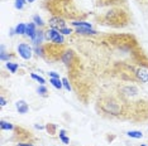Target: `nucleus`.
<instances>
[{"mask_svg":"<svg viewBox=\"0 0 148 146\" xmlns=\"http://www.w3.org/2000/svg\"><path fill=\"white\" fill-rule=\"evenodd\" d=\"M0 102H1V107H4V106L6 105V101H5V98H4V96H1V97H0Z\"/></svg>","mask_w":148,"mask_h":146,"instance_id":"obj_27","label":"nucleus"},{"mask_svg":"<svg viewBox=\"0 0 148 146\" xmlns=\"http://www.w3.org/2000/svg\"><path fill=\"white\" fill-rule=\"evenodd\" d=\"M15 107H16V110H18L19 114H27L28 110H29L28 103H27L25 101H18L15 103Z\"/></svg>","mask_w":148,"mask_h":146,"instance_id":"obj_8","label":"nucleus"},{"mask_svg":"<svg viewBox=\"0 0 148 146\" xmlns=\"http://www.w3.org/2000/svg\"><path fill=\"white\" fill-rule=\"evenodd\" d=\"M73 59H75V53L72 51H70V49H67V51L62 52L61 54V61L65 63L66 66H71L73 63Z\"/></svg>","mask_w":148,"mask_h":146,"instance_id":"obj_5","label":"nucleus"},{"mask_svg":"<svg viewBox=\"0 0 148 146\" xmlns=\"http://www.w3.org/2000/svg\"><path fill=\"white\" fill-rule=\"evenodd\" d=\"M37 92H38V93L41 95V96H45V97L47 96V93H48V91H47V88H46V87H45V86H43V84H41V86H39V87H38V89H37Z\"/></svg>","mask_w":148,"mask_h":146,"instance_id":"obj_20","label":"nucleus"},{"mask_svg":"<svg viewBox=\"0 0 148 146\" xmlns=\"http://www.w3.org/2000/svg\"><path fill=\"white\" fill-rule=\"evenodd\" d=\"M49 83H52V86L57 89H61L63 87V83L62 81H60V78H51L49 79Z\"/></svg>","mask_w":148,"mask_h":146,"instance_id":"obj_11","label":"nucleus"},{"mask_svg":"<svg viewBox=\"0 0 148 146\" xmlns=\"http://www.w3.org/2000/svg\"><path fill=\"white\" fill-rule=\"evenodd\" d=\"M43 39H45V32L38 30V32H37L36 38L33 39V43H34L36 45H41V43L43 42Z\"/></svg>","mask_w":148,"mask_h":146,"instance_id":"obj_9","label":"nucleus"},{"mask_svg":"<svg viewBox=\"0 0 148 146\" xmlns=\"http://www.w3.org/2000/svg\"><path fill=\"white\" fill-rule=\"evenodd\" d=\"M72 25L77 26V28H91V23H86V22H73Z\"/></svg>","mask_w":148,"mask_h":146,"instance_id":"obj_13","label":"nucleus"},{"mask_svg":"<svg viewBox=\"0 0 148 146\" xmlns=\"http://www.w3.org/2000/svg\"><path fill=\"white\" fill-rule=\"evenodd\" d=\"M18 53L19 55L25 59V61H28V59L32 58V53H33V49L29 44H27V43H21V44L18 45Z\"/></svg>","mask_w":148,"mask_h":146,"instance_id":"obj_3","label":"nucleus"},{"mask_svg":"<svg viewBox=\"0 0 148 146\" xmlns=\"http://www.w3.org/2000/svg\"><path fill=\"white\" fill-rule=\"evenodd\" d=\"M46 128L48 130V132H51V135H53V134H55V130H56V126L52 125V124H48L46 126Z\"/></svg>","mask_w":148,"mask_h":146,"instance_id":"obj_22","label":"nucleus"},{"mask_svg":"<svg viewBox=\"0 0 148 146\" xmlns=\"http://www.w3.org/2000/svg\"><path fill=\"white\" fill-rule=\"evenodd\" d=\"M60 33H61V34H65V35H69V34H71L72 33V30L71 29H69V28H63V29L60 30Z\"/></svg>","mask_w":148,"mask_h":146,"instance_id":"obj_25","label":"nucleus"},{"mask_svg":"<svg viewBox=\"0 0 148 146\" xmlns=\"http://www.w3.org/2000/svg\"><path fill=\"white\" fill-rule=\"evenodd\" d=\"M31 77L33 78V79H36L37 82H38V83H41V84H45L46 83V81H45V78H42L41 76H37L36 73H32L31 74Z\"/></svg>","mask_w":148,"mask_h":146,"instance_id":"obj_19","label":"nucleus"},{"mask_svg":"<svg viewBox=\"0 0 148 146\" xmlns=\"http://www.w3.org/2000/svg\"><path fill=\"white\" fill-rule=\"evenodd\" d=\"M33 20H34V24L39 25V26H43V25H45V23H43L42 18H41L39 15H34V16H33Z\"/></svg>","mask_w":148,"mask_h":146,"instance_id":"obj_21","label":"nucleus"},{"mask_svg":"<svg viewBox=\"0 0 148 146\" xmlns=\"http://www.w3.org/2000/svg\"><path fill=\"white\" fill-rule=\"evenodd\" d=\"M37 32L38 30H36V24L34 23H29L28 25H27V30H25V35L27 36H29V38L32 39H34L36 38V35H37Z\"/></svg>","mask_w":148,"mask_h":146,"instance_id":"obj_7","label":"nucleus"},{"mask_svg":"<svg viewBox=\"0 0 148 146\" xmlns=\"http://www.w3.org/2000/svg\"><path fill=\"white\" fill-rule=\"evenodd\" d=\"M76 33H79V34H82V35L96 34V32L92 30L91 28H77V29H76Z\"/></svg>","mask_w":148,"mask_h":146,"instance_id":"obj_10","label":"nucleus"},{"mask_svg":"<svg viewBox=\"0 0 148 146\" xmlns=\"http://www.w3.org/2000/svg\"><path fill=\"white\" fill-rule=\"evenodd\" d=\"M19 67V64L18 63H13V62H6V68L9 69L12 73H15L16 72V69H18Z\"/></svg>","mask_w":148,"mask_h":146,"instance_id":"obj_14","label":"nucleus"},{"mask_svg":"<svg viewBox=\"0 0 148 146\" xmlns=\"http://www.w3.org/2000/svg\"><path fill=\"white\" fill-rule=\"evenodd\" d=\"M45 39H47L48 42H52L55 43V44H58L61 45L63 43V36L62 34L60 33L58 30H56V29H47L45 32Z\"/></svg>","mask_w":148,"mask_h":146,"instance_id":"obj_1","label":"nucleus"},{"mask_svg":"<svg viewBox=\"0 0 148 146\" xmlns=\"http://www.w3.org/2000/svg\"><path fill=\"white\" fill-rule=\"evenodd\" d=\"M27 1H28V3H33V1H34V0H27Z\"/></svg>","mask_w":148,"mask_h":146,"instance_id":"obj_30","label":"nucleus"},{"mask_svg":"<svg viewBox=\"0 0 148 146\" xmlns=\"http://www.w3.org/2000/svg\"><path fill=\"white\" fill-rule=\"evenodd\" d=\"M16 146H33L32 144H18Z\"/></svg>","mask_w":148,"mask_h":146,"instance_id":"obj_28","label":"nucleus"},{"mask_svg":"<svg viewBox=\"0 0 148 146\" xmlns=\"http://www.w3.org/2000/svg\"><path fill=\"white\" fill-rule=\"evenodd\" d=\"M15 30V34H25V30H27V25L23 24V23H19L16 25V28L14 29Z\"/></svg>","mask_w":148,"mask_h":146,"instance_id":"obj_12","label":"nucleus"},{"mask_svg":"<svg viewBox=\"0 0 148 146\" xmlns=\"http://www.w3.org/2000/svg\"><path fill=\"white\" fill-rule=\"evenodd\" d=\"M103 110L106 112V114L110 115H119L120 112V105L116 101H114L113 98L108 99L103 103Z\"/></svg>","mask_w":148,"mask_h":146,"instance_id":"obj_2","label":"nucleus"},{"mask_svg":"<svg viewBox=\"0 0 148 146\" xmlns=\"http://www.w3.org/2000/svg\"><path fill=\"white\" fill-rule=\"evenodd\" d=\"M140 146H146V145H140Z\"/></svg>","mask_w":148,"mask_h":146,"instance_id":"obj_31","label":"nucleus"},{"mask_svg":"<svg viewBox=\"0 0 148 146\" xmlns=\"http://www.w3.org/2000/svg\"><path fill=\"white\" fill-rule=\"evenodd\" d=\"M48 24L52 29H56V30H58V32L61 30V29L66 28V22L61 16H52V18L49 19Z\"/></svg>","mask_w":148,"mask_h":146,"instance_id":"obj_4","label":"nucleus"},{"mask_svg":"<svg viewBox=\"0 0 148 146\" xmlns=\"http://www.w3.org/2000/svg\"><path fill=\"white\" fill-rule=\"evenodd\" d=\"M62 83H63V87H65L67 91H70V89H71V86H70L69 79H67V78H63V79H62Z\"/></svg>","mask_w":148,"mask_h":146,"instance_id":"obj_24","label":"nucleus"},{"mask_svg":"<svg viewBox=\"0 0 148 146\" xmlns=\"http://www.w3.org/2000/svg\"><path fill=\"white\" fill-rule=\"evenodd\" d=\"M60 139H61V141L63 142V144H66V145L70 144V139L66 136V131H65V130H61V131H60Z\"/></svg>","mask_w":148,"mask_h":146,"instance_id":"obj_17","label":"nucleus"},{"mask_svg":"<svg viewBox=\"0 0 148 146\" xmlns=\"http://www.w3.org/2000/svg\"><path fill=\"white\" fill-rule=\"evenodd\" d=\"M36 128H39V130H42L43 126H39V125H36Z\"/></svg>","mask_w":148,"mask_h":146,"instance_id":"obj_29","label":"nucleus"},{"mask_svg":"<svg viewBox=\"0 0 148 146\" xmlns=\"http://www.w3.org/2000/svg\"><path fill=\"white\" fill-rule=\"evenodd\" d=\"M48 74H49V77H51V78H60V76L57 74L56 72H49Z\"/></svg>","mask_w":148,"mask_h":146,"instance_id":"obj_26","label":"nucleus"},{"mask_svg":"<svg viewBox=\"0 0 148 146\" xmlns=\"http://www.w3.org/2000/svg\"><path fill=\"white\" fill-rule=\"evenodd\" d=\"M136 77L140 83H147L148 82V71L144 69V68H137Z\"/></svg>","mask_w":148,"mask_h":146,"instance_id":"obj_6","label":"nucleus"},{"mask_svg":"<svg viewBox=\"0 0 148 146\" xmlns=\"http://www.w3.org/2000/svg\"><path fill=\"white\" fill-rule=\"evenodd\" d=\"M142 8H147L148 9V0H136Z\"/></svg>","mask_w":148,"mask_h":146,"instance_id":"obj_23","label":"nucleus"},{"mask_svg":"<svg viewBox=\"0 0 148 146\" xmlns=\"http://www.w3.org/2000/svg\"><path fill=\"white\" fill-rule=\"evenodd\" d=\"M25 1H27V0H15V3H14L15 9H18V10H22V9L24 8Z\"/></svg>","mask_w":148,"mask_h":146,"instance_id":"obj_18","label":"nucleus"},{"mask_svg":"<svg viewBox=\"0 0 148 146\" xmlns=\"http://www.w3.org/2000/svg\"><path fill=\"white\" fill-rule=\"evenodd\" d=\"M127 135L132 139H142L143 137V134L140 131H129Z\"/></svg>","mask_w":148,"mask_h":146,"instance_id":"obj_15","label":"nucleus"},{"mask_svg":"<svg viewBox=\"0 0 148 146\" xmlns=\"http://www.w3.org/2000/svg\"><path fill=\"white\" fill-rule=\"evenodd\" d=\"M0 127H1V130H13V128H14V126H13L10 122L0 121Z\"/></svg>","mask_w":148,"mask_h":146,"instance_id":"obj_16","label":"nucleus"}]
</instances>
